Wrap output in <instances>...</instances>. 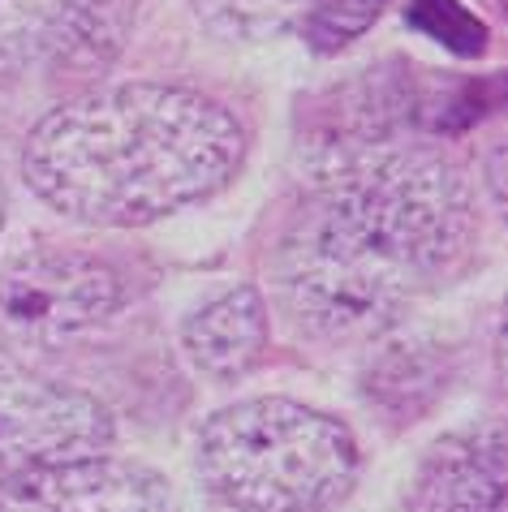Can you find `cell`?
Returning <instances> with one entry per match:
<instances>
[{
	"label": "cell",
	"instance_id": "6da1fadb",
	"mask_svg": "<svg viewBox=\"0 0 508 512\" xmlns=\"http://www.w3.org/2000/svg\"><path fill=\"white\" fill-rule=\"evenodd\" d=\"M474 203L453 160L418 142L328 151L276 246V297L315 340H371L465 263Z\"/></svg>",
	"mask_w": 508,
	"mask_h": 512
},
{
	"label": "cell",
	"instance_id": "7a4b0ae2",
	"mask_svg": "<svg viewBox=\"0 0 508 512\" xmlns=\"http://www.w3.org/2000/svg\"><path fill=\"white\" fill-rule=\"evenodd\" d=\"M246 160V130L220 99L130 82L52 108L22 147V177L52 211L143 229L220 194Z\"/></svg>",
	"mask_w": 508,
	"mask_h": 512
},
{
	"label": "cell",
	"instance_id": "3957f363",
	"mask_svg": "<svg viewBox=\"0 0 508 512\" xmlns=\"http://www.w3.org/2000/svg\"><path fill=\"white\" fill-rule=\"evenodd\" d=\"M358 469L354 431L289 396L216 409L194 444V474L233 512H332L354 491Z\"/></svg>",
	"mask_w": 508,
	"mask_h": 512
},
{
	"label": "cell",
	"instance_id": "277c9868",
	"mask_svg": "<svg viewBox=\"0 0 508 512\" xmlns=\"http://www.w3.org/2000/svg\"><path fill=\"white\" fill-rule=\"evenodd\" d=\"M112 435L100 396L0 353V478L108 452Z\"/></svg>",
	"mask_w": 508,
	"mask_h": 512
},
{
	"label": "cell",
	"instance_id": "5b68a950",
	"mask_svg": "<svg viewBox=\"0 0 508 512\" xmlns=\"http://www.w3.org/2000/svg\"><path fill=\"white\" fill-rule=\"evenodd\" d=\"M125 31V0H0V82L100 74Z\"/></svg>",
	"mask_w": 508,
	"mask_h": 512
},
{
	"label": "cell",
	"instance_id": "8992f818",
	"mask_svg": "<svg viewBox=\"0 0 508 512\" xmlns=\"http://www.w3.org/2000/svg\"><path fill=\"white\" fill-rule=\"evenodd\" d=\"M125 306V276L87 250H26L0 272V323L26 340H65Z\"/></svg>",
	"mask_w": 508,
	"mask_h": 512
},
{
	"label": "cell",
	"instance_id": "52a82bcc",
	"mask_svg": "<svg viewBox=\"0 0 508 512\" xmlns=\"http://www.w3.org/2000/svg\"><path fill=\"white\" fill-rule=\"evenodd\" d=\"M0 512H177V504L151 465L91 452L0 478Z\"/></svg>",
	"mask_w": 508,
	"mask_h": 512
},
{
	"label": "cell",
	"instance_id": "ba28073f",
	"mask_svg": "<svg viewBox=\"0 0 508 512\" xmlns=\"http://www.w3.org/2000/svg\"><path fill=\"white\" fill-rule=\"evenodd\" d=\"M414 495L427 512H508V444L500 422H478L435 439Z\"/></svg>",
	"mask_w": 508,
	"mask_h": 512
},
{
	"label": "cell",
	"instance_id": "9c48e42d",
	"mask_svg": "<svg viewBox=\"0 0 508 512\" xmlns=\"http://www.w3.org/2000/svg\"><path fill=\"white\" fill-rule=\"evenodd\" d=\"M181 349L207 379H242L267 353V302L259 289H229L181 323Z\"/></svg>",
	"mask_w": 508,
	"mask_h": 512
},
{
	"label": "cell",
	"instance_id": "30bf717a",
	"mask_svg": "<svg viewBox=\"0 0 508 512\" xmlns=\"http://www.w3.org/2000/svg\"><path fill=\"white\" fill-rule=\"evenodd\" d=\"M194 5L224 39H272L302 18L310 0H194Z\"/></svg>",
	"mask_w": 508,
	"mask_h": 512
},
{
	"label": "cell",
	"instance_id": "8fae6325",
	"mask_svg": "<svg viewBox=\"0 0 508 512\" xmlns=\"http://www.w3.org/2000/svg\"><path fill=\"white\" fill-rule=\"evenodd\" d=\"M392 0H310L306 18V39L315 52H341L354 39H362L379 22Z\"/></svg>",
	"mask_w": 508,
	"mask_h": 512
},
{
	"label": "cell",
	"instance_id": "7c38bea8",
	"mask_svg": "<svg viewBox=\"0 0 508 512\" xmlns=\"http://www.w3.org/2000/svg\"><path fill=\"white\" fill-rule=\"evenodd\" d=\"M0 229H5V186H0Z\"/></svg>",
	"mask_w": 508,
	"mask_h": 512
}]
</instances>
